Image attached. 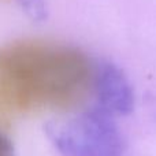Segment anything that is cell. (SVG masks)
Returning a JSON list of instances; mask_svg holds the SVG:
<instances>
[{
	"mask_svg": "<svg viewBox=\"0 0 156 156\" xmlns=\"http://www.w3.org/2000/svg\"><path fill=\"white\" fill-rule=\"evenodd\" d=\"M92 67L80 51L22 44L0 52V83L21 104L58 105L77 97Z\"/></svg>",
	"mask_w": 156,
	"mask_h": 156,
	"instance_id": "6da1fadb",
	"label": "cell"
},
{
	"mask_svg": "<svg viewBox=\"0 0 156 156\" xmlns=\"http://www.w3.org/2000/svg\"><path fill=\"white\" fill-rule=\"evenodd\" d=\"M45 133L62 156H122L125 151L121 130L99 107L49 121Z\"/></svg>",
	"mask_w": 156,
	"mask_h": 156,
	"instance_id": "7a4b0ae2",
	"label": "cell"
},
{
	"mask_svg": "<svg viewBox=\"0 0 156 156\" xmlns=\"http://www.w3.org/2000/svg\"><path fill=\"white\" fill-rule=\"evenodd\" d=\"M19 10L33 23H44L49 16L47 0H15Z\"/></svg>",
	"mask_w": 156,
	"mask_h": 156,
	"instance_id": "277c9868",
	"label": "cell"
},
{
	"mask_svg": "<svg viewBox=\"0 0 156 156\" xmlns=\"http://www.w3.org/2000/svg\"><path fill=\"white\" fill-rule=\"evenodd\" d=\"M92 83L100 110L111 116L129 115L134 108V89L119 66L110 60H97L92 66Z\"/></svg>",
	"mask_w": 156,
	"mask_h": 156,
	"instance_id": "3957f363",
	"label": "cell"
},
{
	"mask_svg": "<svg viewBox=\"0 0 156 156\" xmlns=\"http://www.w3.org/2000/svg\"><path fill=\"white\" fill-rule=\"evenodd\" d=\"M0 156H15L11 140L0 130Z\"/></svg>",
	"mask_w": 156,
	"mask_h": 156,
	"instance_id": "5b68a950",
	"label": "cell"
}]
</instances>
